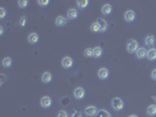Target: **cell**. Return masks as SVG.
I'll use <instances>...</instances> for the list:
<instances>
[{"mask_svg":"<svg viewBox=\"0 0 156 117\" xmlns=\"http://www.w3.org/2000/svg\"><path fill=\"white\" fill-rule=\"evenodd\" d=\"M72 117H82V116H81V112L80 111H75V112H73Z\"/></svg>","mask_w":156,"mask_h":117,"instance_id":"f546056e","label":"cell"},{"mask_svg":"<svg viewBox=\"0 0 156 117\" xmlns=\"http://www.w3.org/2000/svg\"><path fill=\"white\" fill-rule=\"evenodd\" d=\"M40 104H41V107L45 108V109L49 108V107L52 106V98H50L49 96H44V97L40 99Z\"/></svg>","mask_w":156,"mask_h":117,"instance_id":"5b68a950","label":"cell"},{"mask_svg":"<svg viewBox=\"0 0 156 117\" xmlns=\"http://www.w3.org/2000/svg\"><path fill=\"white\" fill-rule=\"evenodd\" d=\"M55 25L58 26V27H61V26H65L66 25V19L63 18V16H58L57 18V20H55Z\"/></svg>","mask_w":156,"mask_h":117,"instance_id":"ac0fdd59","label":"cell"},{"mask_svg":"<svg viewBox=\"0 0 156 117\" xmlns=\"http://www.w3.org/2000/svg\"><path fill=\"white\" fill-rule=\"evenodd\" d=\"M52 78H53V76H52V74L49 72H45L41 76V80H42L44 83H49L52 81Z\"/></svg>","mask_w":156,"mask_h":117,"instance_id":"4fadbf2b","label":"cell"},{"mask_svg":"<svg viewBox=\"0 0 156 117\" xmlns=\"http://www.w3.org/2000/svg\"><path fill=\"white\" fill-rule=\"evenodd\" d=\"M84 56L86 57H92L93 56V49L92 48H87L84 51Z\"/></svg>","mask_w":156,"mask_h":117,"instance_id":"603a6c76","label":"cell"},{"mask_svg":"<svg viewBox=\"0 0 156 117\" xmlns=\"http://www.w3.org/2000/svg\"><path fill=\"white\" fill-rule=\"evenodd\" d=\"M138 48H140V47H138V43H137L136 40H134V39L128 40V42H127V51H128V53H136V51Z\"/></svg>","mask_w":156,"mask_h":117,"instance_id":"7a4b0ae2","label":"cell"},{"mask_svg":"<svg viewBox=\"0 0 156 117\" xmlns=\"http://www.w3.org/2000/svg\"><path fill=\"white\" fill-rule=\"evenodd\" d=\"M102 48L101 47H95L94 49H93V56L94 57H101V55H102Z\"/></svg>","mask_w":156,"mask_h":117,"instance_id":"d6986e66","label":"cell"},{"mask_svg":"<svg viewBox=\"0 0 156 117\" xmlns=\"http://www.w3.org/2000/svg\"><path fill=\"white\" fill-rule=\"evenodd\" d=\"M84 95H86L84 89H83V88H81V87L75 88V89H74V91H73V96H74L76 99H82V98L84 97Z\"/></svg>","mask_w":156,"mask_h":117,"instance_id":"3957f363","label":"cell"},{"mask_svg":"<svg viewBox=\"0 0 156 117\" xmlns=\"http://www.w3.org/2000/svg\"><path fill=\"white\" fill-rule=\"evenodd\" d=\"M26 22H27V18H26V16H21L20 20H19L20 27H25V26H26Z\"/></svg>","mask_w":156,"mask_h":117,"instance_id":"cb8c5ba5","label":"cell"},{"mask_svg":"<svg viewBox=\"0 0 156 117\" xmlns=\"http://www.w3.org/2000/svg\"><path fill=\"white\" fill-rule=\"evenodd\" d=\"M147 54H148V52L146 51V48H143V47L138 48L136 51V57L137 59H144V57H147Z\"/></svg>","mask_w":156,"mask_h":117,"instance_id":"30bf717a","label":"cell"},{"mask_svg":"<svg viewBox=\"0 0 156 117\" xmlns=\"http://www.w3.org/2000/svg\"><path fill=\"white\" fill-rule=\"evenodd\" d=\"M96 22H97L99 26H100V32H101V33H103V32H106V30H107L108 24H107L106 20H103V19H97Z\"/></svg>","mask_w":156,"mask_h":117,"instance_id":"9c48e42d","label":"cell"},{"mask_svg":"<svg viewBox=\"0 0 156 117\" xmlns=\"http://www.w3.org/2000/svg\"><path fill=\"white\" fill-rule=\"evenodd\" d=\"M109 75V70L107 68H100L99 72H97V76L100 80H106Z\"/></svg>","mask_w":156,"mask_h":117,"instance_id":"8992f818","label":"cell"},{"mask_svg":"<svg viewBox=\"0 0 156 117\" xmlns=\"http://www.w3.org/2000/svg\"><path fill=\"white\" fill-rule=\"evenodd\" d=\"M67 16L69 19H76L78 18V11L75 8H71L67 11Z\"/></svg>","mask_w":156,"mask_h":117,"instance_id":"5bb4252c","label":"cell"},{"mask_svg":"<svg viewBox=\"0 0 156 117\" xmlns=\"http://www.w3.org/2000/svg\"><path fill=\"white\" fill-rule=\"evenodd\" d=\"M112 8H113V7H112L109 4H106V5H103V6H102L101 12H102V14L108 15V14H110V13H112Z\"/></svg>","mask_w":156,"mask_h":117,"instance_id":"9a60e30c","label":"cell"},{"mask_svg":"<svg viewBox=\"0 0 156 117\" xmlns=\"http://www.w3.org/2000/svg\"><path fill=\"white\" fill-rule=\"evenodd\" d=\"M147 114L149 116H155L156 115V106L155 104H150L148 108H147Z\"/></svg>","mask_w":156,"mask_h":117,"instance_id":"e0dca14e","label":"cell"},{"mask_svg":"<svg viewBox=\"0 0 156 117\" xmlns=\"http://www.w3.org/2000/svg\"><path fill=\"white\" fill-rule=\"evenodd\" d=\"M3 66L5 67V68H10V67L12 66V59L11 57H5L3 60Z\"/></svg>","mask_w":156,"mask_h":117,"instance_id":"44dd1931","label":"cell"},{"mask_svg":"<svg viewBox=\"0 0 156 117\" xmlns=\"http://www.w3.org/2000/svg\"><path fill=\"white\" fill-rule=\"evenodd\" d=\"M18 5H19L20 8H25L28 5V1H27V0H20V1L18 3Z\"/></svg>","mask_w":156,"mask_h":117,"instance_id":"d4e9b609","label":"cell"},{"mask_svg":"<svg viewBox=\"0 0 156 117\" xmlns=\"http://www.w3.org/2000/svg\"><path fill=\"white\" fill-rule=\"evenodd\" d=\"M61 66L63 67V68H71V67L73 66V60H72V57H68V56L63 57L62 61H61Z\"/></svg>","mask_w":156,"mask_h":117,"instance_id":"52a82bcc","label":"cell"},{"mask_svg":"<svg viewBox=\"0 0 156 117\" xmlns=\"http://www.w3.org/2000/svg\"><path fill=\"white\" fill-rule=\"evenodd\" d=\"M129 117H137L136 115H131V116H129Z\"/></svg>","mask_w":156,"mask_h":117,"instance_id":"d6a6232c","label":"cell"},{"mask_svg":"<svg viewBox=\"0 0 156 117\" xmlns=\"http://www.w3.org/2000/svg\"><path fill=\"white\" fill-rule=\"evenodd\" d=\"M151 78L156 81V69H154V70L151 72Z\"/></svg>","mask_w":156,"mask_h":117,"instance_id":"4dcf8cb0","label":"cell"},{"mask_svg":"<svg viewBox=\"0 0 156 117\" xmlns=\"http://www.w3.org/2000/svg\"><path fill=\"white\" fill-rule=\"evenodd\" d=\"M125 20H126L127 22H131V21H134V20H135V12H134V11H131V9L127 11V12L125 13Z\"/></svg>","mask_w":156,"mask_h":117,"instance_id":"ba28073f","label":"cell"},{"mask_svg":"<svg viewBox=\"0 0 156 117\" xmlns=\"http://www.w3.org/2000/svg\"><path fill=\"white\" fill-rule=\"evenodd\" d=\"M97 108L96 107H94V106H89V107H87L84 109V114L87 115L88 117H94L96 114H97Z\"/></svg>","mask_w":156,"mask_h":117,"instance_id":"277c9868","label":"cell"},{"mask_svg":"<svg viewBox=\"0 0 156 117\" xmlns=\"http://www.w3.org/2000/svg\"><path fill=\"white\" fill-rule=\"evenodd\" d=\"M91 30H92L93 33H99V32H100V26H99V24H97L96 21L91 25Z\"/></svg>","mask_w":156,"mask_h":117,"instance_id":"7402d4cb","label":"cell"},{"mask_svg":"<svg viewBox=\"0 0 156 117\" xmlns=\"http://www.w3.org/2000/svg\"><path fill=\"white\" fill-rule=\"evenodd\" d=\"M39 41V35L37 34V33H31V34L28 35V42L34 45V43H37Z\"/></svg>","mask_w":156,"mask_h":117,"instance_id":"8fae6325","label":"cell"},{"mask_svg":"<svg viewBox=\"0 0 156 117\" xmlns=\"http://www.w3.org/2000/svg\"><path fill=\"white\" fill-rule=\"evenodd\" d=\"M144 42H146V45L147 46H153L154 43H155V37L154 35H148L146 39H144Z\"/></svg>","mask_w":156,"mask_h":117,"instance_id":"ffe728a7","label":"cell"},{"mask_svg":"<svg viewBox=\"0 0 156 117\" xmlns=\"http://www.w3.org/2000/svg\"><path fill=\"white\" fill-rule=\"evenodd\" d=\"M58 117H68V114H67V111H65V110H60V111L58 112Z\"/></svg>","mask_w":156,"mask_h":117,"instance_id":"4316f807","label":"cell"},{"mask_svg":"<svg viewBox=\"0 0 156 117\" xmlns=\"http://www.w3.org/2000/svg\"><path fill=\"white\" fill-rule=\"evenodd\" d=\"M100 117H112V116L107 110H101L100 111Z\"/></svg>","mask_w":156,"mask_h":117,"instance_id":"484cf974","label":"cell"},{"mask_svg":"<svg viewBox=\"0 0 156 117\" xmlns=\"http://www.w3.org/2000/svg\"><path fill=\"white\" fill-rule=\"evenodd\" d=\"M88 4H89V1H88V0H78V1H76V5H78V7H79V8H81V9L86 8V7L88 6Z\"/></svg>","mask_w":156,"mask_h":117,"instance_id":"2e32d148","label":"cell"},{"mask_svg":"<svg viewBox=\"0 0 156 117\" xmlns=\"http://www.w3.org/2000/svg\"><path fill=\"white\" fill-rule=\"evenodd\" d=\"M147 59L149 61H154L156 60V48H150L148 51V54H147Z\"/></svg>","mask_w":156,"mask_h":117,"instance_id":"7c38bea8","label":"cell"},{"mask_svg":"<svg viewBox=\"0 0 156 117\" xmlns=\"http://www.w3.org/2000/svg\"><path fill=\"white\" fill-rule=\"evenodd\" d=\"M3 33H4V28L1 27V28H0V35H3Z\"/></svg>","mask_w":156,"mask_h":117,"instance_id":"1f68e13d","label":"cell"},{"mask_svg":"<svg viewBox=\"0 0 156 117\" xmlns=\"http://www.w3.org/2000/svg\"><path fill=\"white\" fill-rule=\"evenodd\" d=\"M112 107H113L114 110L120 111V110H122V109H123L125 103H123V101H122V99H121L120 97H115V98L112 99Z\"/></svg>","mask_w":156,"mask_h":117,"instance_id":"6da1fadb","label":"cell"},{"mask_svg":"<svg viewBox=\"0 0 156 117\" xmlns=\"http://www.w3.org/2000/svg\"><path fill=\"white\" fill-rule=\"evenodd\" d=\"M38 4L41 5V6H47V5L49 4V1H48V0H39Z\"/></svg>","mask_w":156,"mask_h":117,"instance_id":"f1b7e54d","label":"cell"},{"mask_svg":"<svg viewBox=\"0 0 156 117\" xmlns=\"http://www.w3.org/2000/svg\"><path fill=\"white\" fill-rule=\"evenodd\" d=\"M5 15H6V9L4 7H1L0 8V19H4Z\"/></svg>","mask_w":156,"mask_h":117,"instance_id":"83f0119b","label":"cell"}]
</instances>
